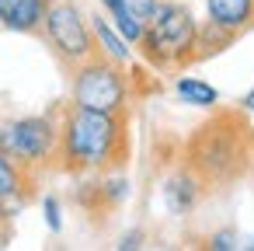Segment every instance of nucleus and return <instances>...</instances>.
I'll use <instances>...</instances> for the list:
<instances>
[{"mask_svg": "<svg viewBox=\"0 0 254 251\" xmlns=\"http://www.w3.org/2000/svg\"><path fill=\"white\" fill-rule=\"evenodd\" d=\"M205 248H212V251H233V248H244V244H240L237 230H219V234L205 237Z\"/></svg>", "mask_w": 254, "mask_h": 251, "instance_id": "nucleus-14", "label": "nucleus"}, {"mask_svg": "<svg viewBox=\"0 0 254 251\" xmlns=\"http://www.w3.org/2000/svg\"><path fill=\"white\" fill-rule=\"evenodd\" d=\"M70 81V101L80 108H94V112H126L129 105V77L126 67L105 60V56H87L84 63H77Z\"/></svg>", "mask_w": 254, "mask_h": 251, "instance_id": "nucleus-4", "label": "nucleus"}, {"mask_svg": "<svg viewBox=\"0 0 254 251\" xmlns=\"http://www.w3.org/2000/svg\"><path fill=\"white\" fill-rule=\"evenodd\" d=\"M42 213H46L49 230H63V209H60V199L56 195H46L42 199Z\"/></svg>", "mask_w": 254, "mask_h": 251, "instance_id": "nucleus-15", "label": "nucleus"}, {"mask_svg": "<svg viewBox=\"0 0 254 251\" xmlns=\"http://www.w3.org/2000/svg\"><path fill=\"white\" fill-rule=\"evenodd\" d=\"M56 147H60V119L53 115H25L0 126V150L11 154L28 171H39L49 161H56Z\"/></svg>", "mask_w": 254, "mask_h": 251, "instance_id": "nucleus-6", "label": "nucleus"}, {"mask_svg": "<svg viewBox=\"0 0 254 251\" xmlns=\"http://www.w3.org/2000/svg\"><path fill=\"white\" fill-rule=\"evenodd\" d=\"M98 192H101V206L115 209L119 202L129 199V181L122 174H105V178H98Z\"/></svg>", "mask_w": 254, "mask_h": 251, "instance_id": "nucleus-13", "label": "nucleus"}, {"mask_svg": "<svg viewBox=\"0 0 254 251\" xmlns=\"http://www.w3.org/2000/svg\"><path fill=\"white\" fill-rule=\"evenodd\" d=\"M39 35L49 42V49L70 70L98 53L94 49V35H91V21L80 14V7L73 4V0H46V14H42Z\"/></svg>", "mask_w": 254, "mask_h": 251, "instance_id": "nucleus-5", "label": "nucleus"}, {"mask_svg": "<svg viewBox=\"0 0 254 251\" xmlns=\"http://www.w3.org/2000/svg\"><path fill=\"white\" fill-rule=\"evenodd\" d=\"M119 248H122V251H132V248H143V230H132V234H126V237L119 241Z\"/></svg>", "mask_w": 254, "mask_h": 251, "instance_id": "nucleus-17", "label": "nucleus"}, {"mask_svg": "<svg viewBox=\"0 0 254 251\" xmlns=\"http://www.w3.org/2000/svg\"><path fill=\"white\" fill-rule=\"evenodd\" d=\"M202 195H205V181H202L188 164H181V167L164 181V206H167L174 216H188V213L202 202Z\"/></svg>", "mask_w": 254, "mask_h": 251, "instance_id": "nucleus-8", "label": "nucleus"}, {"mask_svg": "<svg viewBox=\"0 0 254 251\" xmlns=\"http://www.w3.org/2000/svg\"><path fill=\"white\" fill-rule=\"evenodd\" d=\"M244 108H251V112H254V87L244 94Z\"/></svg>", "mask_w": 254, "mask_h": 251, "instance_id": "nucleus-18", "label": "nucleus"}, {"mask_svg": "<svg viewBox=\"0 0 254 251\" xmlns=\"http://www.w3.org/2000/svg\"><path fill=\"white\" fill-rule=\"evenodd\" d=\"M126 4H129V11H132V14H136V18L146 25V21H150V14L157 11V4H160V0H126Z\"/></svg>", "mask_w": 254, "mask_h": 251, "instance_id": "nucleus-16", "label": "nucleus"}, {"mask_svg": "<svg viewBox=\"0 0 254 251\" xmlns=\"http://www.w3.org/2000/svg\"><path fill=\"white\" fill-rule=\"evenodd\" d=\"M129 157V119L126 112H94L66 105L60 115L56 161L70 174H105Z\"/></svg>", "mask_w": 254, "mask_h": 251, "instance_id": "nucleus-1", "label": "nucleus"}, {"mask_svg": "<svg viewBox=\"0 0 254 251\" xmlns=\"http://www.w3.org/2000/svg\"><path fill=\"white\" fill-rule=\"evenodd\" d=\"M136 46L153 70H181L198 63V21L191 7L181 0H160Z\"/></svg>", "mask_w": 254, "mask_h": 251, "instance_id": "nucleus-3", "label": "nucleus"}, {"mask_svg": "<svg viewBox=\"0 0 254 251\" xmlns=\"http://www.w3.org/2000/svg\"><path fill=\"white\" fill-rule=\"evenodd\" d=\"M32 185H35V171H28L11 154L0 150V206H14L18 209Z\"/></svg>", "mask_w": 254, "mask_h": 251, "instance_id": "nucleus-9", "label": "nucleus"}, {"mask_svg": "<svg viewBox=\"0 0 254 251\" xmlns=\"http://www.w3.org/2000/svg\"><path fill=\"white\" fill-rule=\"evenodd\" d=\"M185 164L205 185H230L251 164V129L240 115L219 112L205 126H198L188 140Z\"/></svg>", "mask_w": 254, "mask_h": 251, "instance_id": "nucleus-2", "label": "nucleus"}, {"mask_svg": "<svg viewBox=\"0 0 254 251\" xmlns=\"http://www.w3.org/2000/svg\"><path fill=\"white\" fill-rule=\"evenodd\" d=\"M42 14H46V0H0V25L11 32L39 35Z\"/></svg>", "mask_w": 254, "mask_h": 251, "instance_id": "nucleus-10", "label": "nucleus"}, {"mask_svg": "<svg viewBox=\"0 0 254 251\" xmlns=\"http://www.w3.org/2000/svg\"><path fill=\"white\" fill-rule=\"evenodd\" d=\"M174 94L185 101V105H195V108H216L219 101V91L198 77H178L174 81Z\"/></svg>", "mask_w": 254, "mask_h": 251, "instance_id": "nucleus-12", "label": "nucleus"}, {"mask_svg": "<svg viewBox=\"0 0 254 251\" xmlns=\"http://www.w3.org/2000/svg\"><path fill=\"white\" fill-rule=\"evenodd\" d=\"M91 35H94V49H98V56H105V60H112V63H119V67H129L132 49H129V42L115 32V25H112L108 18L94 14V18H91Z\"/></svg>", "mask_w": 254, "mask_h": 251, "instance_id": "nucleus-11", "label": "nucleus"}, {"mask_svg": "<svg viewBox=\"0 0 254 251\" xmlns=\"http://www.w3.org/2000/svg\"><path fill=\"white\" fill-rule=\"evenodd\" d=\"M205 25L230 42L254 28V0H205Z\"/></svg>", "mask_w": 254, "mask_h": 251, "instance_id": "nucleus-7", "label": "nucleus"}]
</instances>
